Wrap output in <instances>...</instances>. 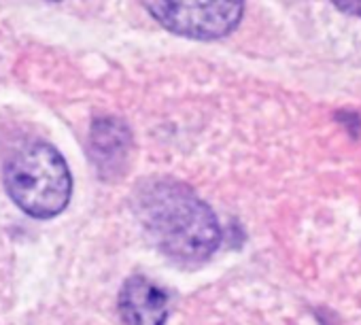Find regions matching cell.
Segmentation results:
<instances>
[{"instance_id": "7a4b0ae2", "label": "cell", "mask_w": 361, "mask_h": 325, "mask_svg": "<svg viewBox=\"0 0 361 325\" xmlns=\"http://www.w3.org/2000/svg\"><path fill=\"white\" fill-rule=\"evenodd\" d=\"M5 188L24 213L37 219H49L68 207L73 175L56 147L30 142L18 149L7 161Z\"/></svg>"}, {"instance_id": "277c9868", "label": "cell", "mask_w": 361, "mask_h": 325, "mask_svg": "<svg viewBox=\"0 0 361 325\" xmlns=\"http://www.w3.org/2000/svg\"><path fill=\"white\" fill-rule=\"evenodd\" d=\"M168 295L145 276H130L119 293V314L126 325H164Z\"/></svg>"}, {"instance_id": "8992f818", "label": "cell", "mask_w": 361, "mask_h": 325, "mask_svg": "<svg viewBox=\"0 0 361 325\" xmlns=\"http://www.w3.org/2000/svg\"><path fill=\"white\" fill-rule=\"evenodd\" d=\"M331 3L346 16L361 20V0H331Z\"/></svg>"}, {"instance_id": "6da1fadb", "label": "cell", "mask_w": 361, "mask_h": 325, "mask_svg": "<svg viewBox=\"0 0 361 325\" xmlns=\"http://www.w3.org/2000/svg\"><path fill=\"white\" fill-rule=\"evenodd\" d=\"M134 207L155 247L176 262H204L221 245V228L213 209L185 183L145 181L136 190Z\"/></svg>"}, {"instance_id": "3957f363", "label": "cell", "mask_w": 361, "mask_h": 325, "mask_svg": "<svg viewBox=\"0 0 361 325\" xmlns=\"http://www.w3.org/2000/svg\"><path fill=\"white\" fill-rule=\"evenodd\" d=\"M142 5L166 30L198 41L228 37L245 13V0H142Z\"/></svg>"}, {"instance_id": "5b68a950", "label": "cell", "mask_w": 361, "mask_h": 325, "mask_svg": "<svg viewBox=\"0 0 361 325\" xmlns=\"http://www.w3.org/2000/svg\"><path fill=\"white\" fill-rule=\"evenodd\" d=\"M130 142L132 136L123 121L115 117H102L94 121L90 134V151L102 175H109L111 171H119V166L123 168Z\"/></svg>"}]
</instances>
